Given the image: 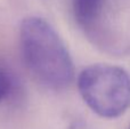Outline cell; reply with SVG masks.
Returning a JSON list of instances; mask_svg holds the SVG:
<instances>
[{
	"label": "cell",
	"instance_id": "277c9868",
	"mask_svg": "<svg viewBox=\"0 0 130 129\" xmlns=\"http://www.w3.org/2000/svg\"><path fill=\"white\" fill-rule=\"evenodd\" d=\"M13 90V78L9 75V72L0 68V102L10 95Z\"/></svg>",
	"mask_w": 130,
	"mask_h": 129
},
{
	"label": "cell",
	"instance_id": "3957f363",
	"mask_svg": "<svg viewBox=\"0 0 130 129\" xmlns=\"http://www.w3.org/2000/svg\"><path fill=\"white\" fill-rule=\"evenodd\" d=\"M78 89L88 107L103 118H118L130 107V77L119 66H87L78 77Z\"/></svg>",
	"mask_w": 130,
	"mask_h": 129
},
{
	"label": "cell",
	"instance_id": "6da1fadb",
	"mask_svg": "<svg viewBox=\"0 0 130 129\" xmlns=\"http://www.w3.org/2000/svg\"><path fill=\"white\" fill-rule=\"evenodd\" d=\"M20 47L24 64L43 88L64 91L74 78V65L63 39L49 22L29 16L20 25Z\"/></svg>",
	"mask_w": 130,
	"mask_h": 129
},
{
	"label": "cell",
	"instance_id": "7a4b0ae2",
	"mask_svg": "<svg viewBox=\"0 0 130 129\" xmlns=\"http://www.w3.org/2000/svg\"><path fill=\"white\" fill-rule=\"evenodd\" d=\"M72 13L97 49L112 56L130 53V5L126 0H72Z\"/></svg>",
	"mask_w": 130,
	"mask_h": 129
},
{
	"label": "cell",
	"instance_id": "5b68a950",
	"mask_svg": "<svg viewBox=\"0 0 130 129\" xmlns=\"http://www.w3.org/2000/svg\"><path fill=\"white\" fill-rule=\"evenodd\" d=\"M69 129H90V127L82 120H74L70 123Z\"/></svg>",
	"mask_w": 130,
	"mask_h": 129
}]
</instances>
